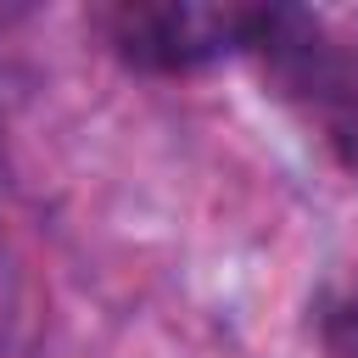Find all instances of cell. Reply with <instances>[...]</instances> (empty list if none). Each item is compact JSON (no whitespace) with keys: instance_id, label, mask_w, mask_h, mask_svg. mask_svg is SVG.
<instances>
[{"instance_id":"1","label":"cell","mask_w":358,"mask_h":358,"mask_svg":"<svg viewBox=\"0 0 358 358\" xmlns=\"http://www.w3.org/2000/svg\"><path fill=\"white\" fill-rule=\"evenodd\" d=\"M241 50L341 162H358V56L302 6H252Z\"/></svg>"},{"instance_id":"2","label":"cell","mask_w":358,"mask_h":358,"mask_svg":"<svg viewBox=\"0 0 358 358\" xmlns=\"http://www.w3.org/2000/svg\"><path fill=\"white\" fill-rule=\"evenodd\" d=\"M252 6H196V0H134L101 11V34L117 62L140 73H190L207 67L246 39Z\"/></svg>"}]
</instances>
